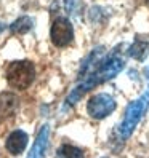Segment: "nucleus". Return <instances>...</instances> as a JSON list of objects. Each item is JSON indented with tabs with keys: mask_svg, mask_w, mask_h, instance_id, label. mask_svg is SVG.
<instances>
[{
	"mask_svg": "<svg viewBox=\"0 0 149 158\" xmlns=\"http://www.w3.org/2000/svg\"><path fill=\"white\" fill-rule=\"evenodd\" d=\"M127 48L128 46H125L124 43H119L109 53H104L95 66L85 75H82L77 81V85L71 89L68 98L64 99V110L74 107L88 91L95 89L98 85H103L107 80L116 78L125 67V62L128 58Z\"/></svg>",
	"mask_w": 149,
	"mask_h": 158,
	"instance_id": "f257e3e1",
	"label": "nucleus"
},
{
	"mask_svg": "<svg viewBox=\"0 0 149 158\" xmlns=\"http://www.w3.org/2000/svg\"><path fill=\"white\" fill-rule=\"evenodd\" d=\"M147 109H149V91L143 93L139 98L132 101L125 107L122 120H120V123H119V126L116 129L120 141H125V139H128L130 136L133 134L136 126L139 125V122H141V118L147 112Z\"/></svg>",
	"mask_w": 149,
	"mask_h": 158,
	"instance_id": "f03ea898",
	"label": "nucleus"
},
{
	"mask_svg": "<svg viewBox=\"0 0 149 158\" xmlns=\"http://www.w3.org/2000/svg\"><path fill=\"white\" fill-rule=\"evenodd\" d=\"M7 81L13 89L24 91L27 89L35 80V66L31 61H13L8 64L5 72Z\"/></svg>",
	"mask_w": 149,
	"mask_h": 158,
	"instance_id": "7ed1b4c3",
	"label": "nucleus"
},
{
	"mask_svg": "<svg viewBox=\"0 0 149 158\" xmlns=\"http://www.w3.org/2000/svg\"><path fill=\"white\" fill-rule=\"evenodd\" d=\"M117 102L109 93H95L87 101V114L93 120H104L116 110Z\"/></svg>",
	"mask_w": 149,
	"mask_h": 158,
	"instance_id": "20e7f679",
	"label": "nucleus"
},
{
	"mask_svg": "<svg viewBox=\"0 0 149 158\" xmlns=\"http://www.w3.org/2000/svg\"><path fill=\"white\" fill-rule=\"evenodd\" d=\"M50 39L53 45L58 46V48L69 46L74 42V27H72V23L69 21V18L58 16L53 21L51 29H50Z\"/></svg>",
	"mask_w": 149,
	"mask_h": 158,
	"instance_id": "39448f33",
	"label": "nucleus"
},
{
	"mask_svg": "<svg viewBox=\"0 0 149 158\" xmlns=\"http://www.w3.org/2000/svg\"><path fill=\"white\" fill-rule=\"evenodd\" d=\"M48 144H50V125H42L39 133H37L34 144L31 147L27 158H45L46 150H48Z\"/></svg>",
	"mask_w": 149,
	"mask_h": 158,
	"instance_id": "423d86ee",
	"label": "nucleus"
},
{
	"mask_svg": "<svg viewBox=\"0 0 149 158\" xmlns=\"http://www.w3.org/2000/svg\"><path fill=\"white\" fill-rule=\"evenodd\" d=\"M27 142H29V136H27L26 131L23 129H15L8 134L7 141H5V148L7 152L10 153L11 156H18L21 155L26 147H27Z\"/></svg>",
	"mask_w": 149,
	"mask_h": 158,
	"instance_id": "0eeeda50",
	"label": "nucleus"
},
{
	"mask_svg": "<svg viewBox=\"0 0 149 158\" xmlns=\"http://www.w3.org/2000/svg\"><path fill=\"white\" fill-rule=\"evenodd\" d=\"M20 101L15 94L11 93H0V118H7V117H11L16 109Z\"/></svg>",
	"mask_w": 149,
	"mask_h": 158,
	"instance_id": "6e6552de",
	"label": "nucleus"
},
{
	"mask_svg": "<svg viewBox=\"0 0 149 158\" xmlns=\"http://www.w3.org/2000/svg\"><path fill=\"white\" fill-rule=\"evenodd\" d=\"M127 54H128V58H133L136 61H144L149 56V40L136 39L127 48Z\"/></svg>",
	"mask_w": 149,
	"mask_h": 158,
	"instance_id": "1a4fd4ad",
	"label": "nucleus"
},
{
	"mask_svg": "<svg viewBox=\"0 0 149 158\" xmlns=\"http://www.w3.org/2000/svg\"><path fill=\"white\" fill-rule=\"evenodd\" d=\"M34 27V19L31 16H20L18 19H15L10 26H8V29H10L11 34H18V35H23L26 32H29L31 29Z\"/></svg>",
	"mask_w": 149,
	"mask_h": 158,
	"instance_id": "9d476101",
	"label": "nucleus"
},
{
	"mask_svg": "<svg viewBox=\"0 0 149 158\" xmlns=\"http://www.w3.org/2000/svg\"><path fill=\"white\" fill-rule=\"evenodd\" d=\"M56 158H85V150L82 147L64 142L58 147Z\"/></svg>",
	"mask_w": 149,
	"mask_h": 158,
	"instance_id": "9b49d317",
	"label": "nucleus"
},
{
	"mask_svg": "<svg viewBox=\"0 0 149 158\" xmlns=\"http://www.w3.org/2000/svg\"><path fill=\"white\" fill-rule=\"evenodd\" d=\"M64 10L71 18H79L83 10L82 0H64Z\"/></svg>",
	"mask_w": 149,
	"mask_h": 158,
	"instance_id": "f8f14e48",
	"label": "nucleus"
},
{
	"mask_svg": "<svg viewBox=\"0 0 149 158\" xmlns=\"http://www.w3.org/2000/svg\"><path fill=\"white\" fill-rule=\"evenodd\" d=\"M5 29H7V26H5L3 23H0V34H2V32H3Z\"/></svg>",
	"mask_w": 149,
	"mask_h": 158,
	"instance_id": "ddd939ff",
	"label": "nucleus"
}]
</instances>
